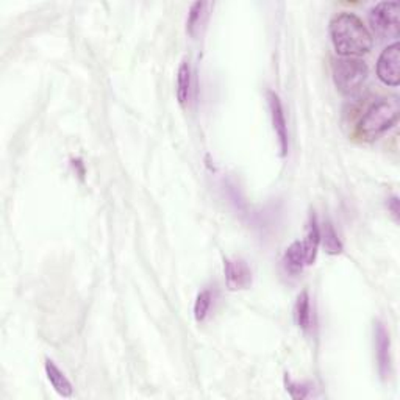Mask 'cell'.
Instances as JSON below:
<instances>
[{"label": "cell", "mask_w": 400, "mask_h": 400, "mask_svg": "<svg viewBox=\"0 0 400 400\" xmlns=\"http://www.w3.org/2000/svg\"><path fill=\"white\" fill-rule=\"evenodd\" d=\"M330 36L335 50L344 58H357L372 49V39L368 27L354 13H340L330 22Z\"/></svg>", "instance_id": "6da1fadb"}, {"label": "cell", "mask_w": 400, "mask_h": 400, "mask_svg": "<svg viewBox=\"0 0 400 400\" xmlns=\"http://www.w3.org/2000/svg\"><path fill=\"white\" fill-rule=\"evenodd\" d=\"M400 113L397 96H389L372 104L358 125V132L366 139H375L396 124Z\"/></svg>", "instance_id": "7a4b0ae2"}, {"label": "cell", "mask_w": 400, "mask_h": 400, "mask_svg": "<svg viewBox=\"0 0 400 400\" xmlns=\"http://www.w3.org/2000/svg\"><path fill=\"white\" fill-rule=\"evenodd\" d=\"M333 80L344 96H354L368 78V66L358 58H338L333 61Z\"/></svg>", "instance_id": "3957f363"}, {"label": "cell", "mask_w": 400, "mask_h": 400, "mask_svg": "<svg viewBox=\"0 0 400 400\" xmlns=\"http://www.w3.org/2000/svg\"><path fill=\"white\" fill-rule=\"evenodd\" d=\"M400 5L396 0L380 2L369 11V24L382 39H397L400 32Z\"/></svg>", "instance_id": "277c9868"}, {"label": "cell", "mask_w": 400, "mask_h": 400, "mask_svg": "<svg viewBox=\"0 0 400 400\" xmlns=\"http://www.w3.org/2000/svg\"><path fill=\"white\" fill-rule=\"evenodd\" d=\"M400 46L394 41L391 46L382 52L377 61V76L386 86L396 88L400 83Z\"/></svg>", "instance_id": "5b68a950"}, {"label": "cell", "mask_w": 400, "mask_h": 400, "mask_svg": "<svg viewBox=\"0 0 400 400\" xmlns=\"http://www.w3.org/2000/svg\"><path fill=\"white\" fill-rule=\"evenodd\" d=\"M374 338H375V355H377L378 374H380L383 380H388L392 374L391 338H389L388 329L385 327V324L382 321L375 322Z\"/></svg>", "instance_id": "8992f818"}, {"label": "cell", "mask_w": 400, "mask_h": 400, "mask_svg": "<svg viewBox=\"0 0 400 400\" xmlns=\"http://www.w3.org/2000/svg\"><path fill=\"white\" fill-rule=\"evenodd\" d=\"M223 274L228 289L241 291L247 289L252 284V270L249 264L241 258H232L223 261Z\"/></svg>", "instance_id": "52a82bcc"}, {"label": "cell", "mask_w": 400, "mask_h": 400, "mask_svg": "<svg viewBox=\"0 0 400 400\" xmlns=\"http://www.w3.org/2000/svg\"><path fill=\"white\" fill-rule=\"evenodd\" d=\"M268 100H269V110H270V118H273V125L277 135V139H279L280 152L284 157L288 153V125H287V118H284L283 105L282 100L279 97V94H275L274 91L268 92Z\"/></svg>", "instance_id": "ba28073f"}, {"label": "cell", "mask_w": 400, "mask_h": 400, "mask_svg": "<svg viewBox=\"0 0 400 400\" xmlns=\"http://www.w3.org/2000/svg\"><path fill=\"white\" fill-rule=\"evenodd\" d=\"M319 244H321L319 223H317L316 214L311 213L308 223H307V233H305V240L302 241L303 254H305V264H307V266H311V264L315 263Z\"/></svg>", "instance_id": "9c48e42d"}, {"label": "cell", "mask_w": 400, "mask_h": 400, "mask_svg": "<svg viewBox=\"0 0 400 400\" xmlns=\"http://www.w3.org/2000/svg\"><path fill=\"white\" fill-rule=\"evenodd\" d=\"M44 369H46L47 380L50 382V385L53 386V389H55L61 397H71L72 392H74V388H72L71 382L67 380V377L58 369V366L52 360H49V358H46Z\"/></svg>", "instance_id": "30bf717a"}, {"label": "cell", "mask_w": 400, "mask_h": 400, "mask_svg": "<svg viewBox=\"0 0 400 400\" xmlns=\"http://www.w3.org/2000/svg\"><path fill=\"white\" fill-rule=\"evenodd\" d=\"M283 266L287 269V273L293 275L302 273V269L307 266V264H305L302 241H296L287 249V252L283 255Z\"/></svg>", "instance_id": "8fae6325"}, {"label": "cell", "mask_w": 400, "mask_h": 400, "mask_svg": "<svg viewBox=\"0 0 400 400\" xmlns=\"http://www.w3.org/2000/svg\"><path fill=\"white\" fill-rule=\"evenodd\" d=\"M191 66L188 61H183L177 72V99L181 106H186L189 97H191Z\"/></svg>", "instance_id": "7c38bea8"}, {"label": "cell", "mask_w": 400, "mask_h": 400, "mask_svg": "<svg viewBox=\"0 0 400 400\" xmlns=\"http://www.w3.org/2000/svg\"><path fill=\"white\" fill-rule=\"evenodd\" d=\"M319 238L327 254L338 255L343 252V242L340 241V238H338V233L335 232L333 223H331L330 221H325L322 223V227H319Z\"/></svg>", "instance_id": "4fadbf2b"}, {"label": "cell", "mask_w": 400, "mask_h": 400, "mask_svg": "<svg viewBox=\"0 0 400 400\" xmlns=\"http://www.w3.org/2000/svg\"><path fill=\"white\" fill-rule=\"evenodd\" d=\"M209 6V4L207 2H195L191 5V8H189L188 13V20H186V30L189 35L193 38L198 35V32L200 27L203 25L207 19V8Z\"/></svg>", "instance_id": "5bb4252c"}, {"label": "cell", "mask_w": 400, "mask_h": 400, "mask_svg": "<svg viewBox=\"0 0 400 400\" xmlns=\"http://www.w3.org/2000/svg\"><path fill=\"white\" fill-rule=\"evenodd\" d=\"M294 316L297 325H299L303 331H307L311 327V303L308 291H302L299 297H297Z\"/></svg>", "instance_id": "9a60e30c"}, {"label": "cell", "mask_w": 400, "mask_h": 400, "mask_svg": "<svg viewBox=\"0 0 400 400\" xmlns=\"http://www.w3.org/2000/svg\"><path fill=\"white\" fill-rule=\"evenodd\" d=\"M212 301H213V296H212V291L208 289H203L202 293H199L198 299H195L194 303V317L198 322L205 321V317L209 311V307H212Z\"/></svg>", "instance_id": "2e32d148"}, {"label": "cell", "mask_w": 400, "mask_h": 400, "mask_svg": "<svg viewBox=\"0 0 400 400\" xmlns=\"http://www.w3.org/2000/svg\"><path fill=\"white\" fill-rule=\"evenodd\" d=\"M284 386H287V391L293 399H307L310 396L311 386L307 383L294 382L293 378L288 377V374L284 375Z\"/></svg>", "instance_id": "e0dca14e"}, {"label": "cell", "mask_w": 400, "mask_h": 400, "mask_svg": "<svg viewBox=\"0 0 400 400\" xmlns=\"http://www.w3.org/2000/svg\"><path fill=\"white\" fill-rule=\"evenodd\" d=\"M388 209L396 219H399V199L396 198V195L388 200Z\"/></svg>", "instance_id": "ac0fdd59"}]
</instances>
